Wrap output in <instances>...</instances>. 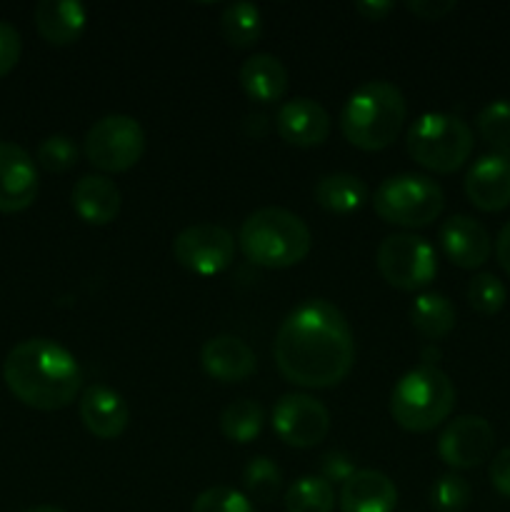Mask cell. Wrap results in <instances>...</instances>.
Listing matches in <instances>:
<instances>
[{
  "instance_id": "obj_39",
  "label": "cell",
  "mask_w": 510,
  "mask_h": 512,
  "mask_svg": "<svg viewBox=\"0 0 510 512\" xmlns=\"http://www.w3.org/2000/svg\"><path fill=\"white\" fill-rule=\"evenodd\" d=\"M495 258H498L500 268L510 275V220L500 228L498 238H495Z\"/></svg>"
},
{
  "instance_id": "obj_35",
  "label": "cell",
  "mask_w": 510,
  "mask_h": 512,
  "mask_svg": "<svg viewBox=\"0 0 510 512\" xmlns=\"http://www.w3.org/2000/svg\"><path fill=\"white\" fill-rule=\"evenodd\" d=\"M20 53H23V40L18 28L0 20V78H5L18 65Z\"/></svg>"
},
{
  "instance_id": "obj_25",
  "label": "cell",
  "mask_w": 510,
  "mask_h": 512,
  "mask_svg": "<svg viewBox=\"0 0 510 512\" xmlns=\"http://www.w3.org/2000/svg\"><path fill=\"white\" fill-rule=\"evenodd\" d=\"M220 33L235 50L253 48L263 33V15L253 3H230L220 15Z\"/></svg>"
},
{
  "instance_id": "obj_7",
  "label": "cell",
  "mask_w": 510,
  "mask_h": 512,
  "mask_svg": "<svg viewBox=\"0 0 510 512\" xmlns=\"http://www.w3.org/2000/svg\"><path fill=\"white\" fill-rule=\"evenodd\" d=\"M443 208V188L433 178L418 173L390 175L373 195V210L380 220L410 230L435 223Z\"/></svg>"
},
{
  "instance_id": "obj_34",
  "label": "cell",
  "mask_w": 510,
  "mask_h": 512,
  "mask_svg": "<svg viewBox=\"0 0 510 512\" xmlns=\"http://www.w3.org/2000/svg\"><path fill=\"white\" fill-rule=\"evenodd\" d=\"M355 463L348 453L343 450H330L320 458V478L328 480L330 485H343L355 475Z\"/></svg>"
},
{
  "instance_id": "obj_16",
  "label": "cell",
  "mask_w": 510,
  "mask_h": 512,
  "mask_svg": "<svg viewBox=\"0 0 510 512\" xmlns=\"http://www.w3.org/2000/svg\"><path fill=\"white\" fill-rule=\"evenodd\" d=\"M78 413L85 430L98 440L120 438L130 423V408L123 395L100 383L88 385L80 393Z\"/></svg>"
},
{
  "instance_id": "obj_30",
  "label": "cell",
  "mask_w": 510,
  "mask_h": 512,
  "mask_svg": "<svg viewBox=\"0 0 510 512\" xmlns=\"http://www.w3.org/2000/svg\"><path fill=\"white\" fill-rule=\"evenodd\" d=\"M508 290L493 273H478L468 283V303L475 313L495 315L505 308Z\"/></svg>"
},
{
  "instance_id": "obj_2",
  "label": "cell",
  "mask_w": 510,
  "mask_h": 512,
  "mask_svg": "<svg viewBox=\"0 0 510 512\" xmlns=\"http://www.w3.org/2000/svg\"><path fill=\"white\" fill-rule=\"evenodd\" d=\"M3 380L23 405L53 413L78 398L83 370L65 345L50 338H28L5 358Z\"/></svg>"
},
{
  "instance_id": "obj_11",
  "label": "cell",
  "mask_w": 510,
  "mask_h": 512,
  "mask_svg": "<svg viewBox=\"0 0 510 512\" xmlns=\"http://www.w3.org/2000/svg\"><path fill=\"white\" fill-rule=\"evenodd\" d=\"M275 435L285 445L298 450L315 448L323 443L330 433V413L320 400L305 393H288L275 403L273 408Z\"/></svg>"
},
{
  "instance_id": "obj_33",
  "label": "cell",
  "mask_w": 510,
  "mask_h": 512,
  "mask_svg": "<svg viewBox=\"0 0 510 512\" xmlns=\"http://www.w3.org/2000/svg\"><path fill=\"white\" fill-rule=\"evenodd\" d=\"M190 512H258L255 505L250 503L248 495L240 490L228 488V485H218V488H208L195 498L193 510Z\"/></svg>"
},
{
  "instance_id": "obj_6",
  "label": "cell",
  "mask_w": 510,
  "mask_h": 512,
  "mask_svg": "<svg viewBox=\"0 0 510 512\" xmlns=\"http://www.w3.org/2000/svg\"><path fill=\"white\" fill-rule=\"evenodd\" d=\"M410 158L425 170L450 175L468 163L475 148L473 130L465 120L450 113H425L405 135Z\"/></svg>"
},
{
  "instance_id": "obj_32",
  "label": "cell",
  "mask_w": 510,
  "mask_h": 512,
  "mask_svg": "<svg viewBox=\"0 0 510 512\" xmlns=\"http://www.w3.org/2000/svg\"><path fill=\"white\" fill-rule=\"evenodd\" d=\"M80 158V148L70 135H50L38 145V165L48 173H65Z\"/></svg>"
},
{
  "instance_id": "obj_12",
  "label": "cell",
  "mask_w": 510,
  "mask_h": 512,
  "mask_svg": "<svg viewBox=\"0 0 510 512\" xmlns=\"http://www.w3.org/2000/svg\"><path fill=\"white\" fill-rule=\"evenodd\" d=\"M495 448V430L480 415H460L450 420L438 438V455L448 468L473 470L490 460Z\"/></svg>"
},
{
  "instance_id": "obj_24",
  "label": "cell",
  "mask_w": 510,
  "mask_h": 512,
  "mask_svg": "<svg viewBox=\"0 0 510 512\" xmlns=\"http://www.w3.org/2000/svg\"><path fill=\"white\" fill-rule=\"evenodd\" d=\"M410 323L425 340L435 343L453 333L458 323L455 305L443 293H420L410 305Z\"/></svg>"
},
{
  "instance_id": "obj_21",
  "label": "cell",
  "mask_w": 510,
  "mask_h": 512,
  "mask_svg": "<svg viewBox=\"0 0 510 512\" xmlns=\"http://www.w3.org/2000/svg\"><path fill=\"white\" fill-rule=\"evenodd\" d=\"M70 200L78 218L88 225H108L120 215V190L105 175H83Z\"/></svg>"
},
{
  "instance_id": "obj_36",
  "label": "cell",
  "mask_w": 510,
  "mask_h": 512,
  "mask_svg": "<svg viewBox=\"0 0 510 512\" xmlns=\"http://www.w3.org/2000/svg\"><path fill=\"white\" fill-rule=\"evenodd\" d=\"M490 483H493L495 493L510 500V448L500 450L493 460H490Z\"/></svg>"
},
{
  "instance_id": "obj_5",
  "label": "cell",
  "mask_w": 510,
  "mask_h": 512,
  "mask_svg": "<svg viewBox=\"0 0 510 512\" xmlns=\"http://www.w3.org/2000/svg\"><path fill=\"white\" fill-rule=\"evenodd\" d=\"M455 385L438 365L408 370L390 393V415L408 433H430L455 410Z\"/></svg>"
},
{
  "instance_id": "obj_14",
  "label": "cell",
  "mask_w": 510,
  "mask_h": 512,
  "mask_svg": "<svg viewBox=\"0 0 510 512\" xmlns=\"http://www.w3.org/2000/svg\"><path fill=\"white\" fill-rule=\"evenodd\" d=\"M465 195L483 213H500L510 205V158L490 153L475 160L465 175Z\"/></svg>"
},
{
  "instance_id": "obj_15",
  "label": "cell",
  "mask_w": 510,
  "mask_h": 512,
  "mask_svg": "<svg viewBox=\"0 0 510 512\" xmlns=\"http://www.w3.org/2000/svg\"><path fill=\"white\" fill-rule=\"evenodd\" d=\"M440 248L445 258L463 270H478L480 265L488 263L493 253V240L485 230L483 223H478L470 215H453L440 225Z\"/></svg>"
},
{
  "instance_id": "obj_26",
  "label": "cell",
  "mask_w": 510,
  "mask_h": 512,
  "mask_svg": "<svg viewBox=\"0 0 510 512\" xmlns=\"http://www.w3.org/2000/svg\"><path fill=\"white\" fill-rule=\"evenodd\" d=\"M265 423V413L255 400H233L228 408L220 413V433L230 440V443H253L260 435Z\"/></svg>"
},
{
  "instance_id": "obj_20",
  "label": "cell",
  "mask_w": 510,
  "mask_h": 512,
  "mask_svg": "<svg viewBox=\"0 0 510 512\" xmlns=\"http://www.w3.org/2000/svg\"><path fill=\"white\" fill-rule=\"evenodd\" d=\"M35 28L50 45H73L88 28V10L78 0H40L35 5Z\"/></svg>"
},
{
  "instance_id": "obj_3",
  "label": "cell",
  "mask_w": 510,
  "mask_h": 512,
  "mask_svg": "<svg viewBox=\"0 0 510 512\" xmlns=\"http://www.w3.org/2000/svg\"><path fill=\"white\" fill-rule=\"evenodd\" d=\"M408 103L398 85L388 80H368L350 93L340 113V133L365 153H378L395 143L403 130Z\"/></svg>"
},
{
  "instance_id": "obj_42",
  "label": "cell",
  "mask_w": 510,
  "mask_h": 512,
  "mask_svg": "<svg viewBox=\"0 0 510 512\" xmlns=\"http://www.w3.org/2000/svg\"><path fill=\"white\" fill-rule=\"evenodd\" d=\"M25 512H65L63 508H55V505H35V508L25 510Z\"/></svg>"
},
{
  "instance_id": "obj_28",
  "label": "cell",
  "mask_w": 510,
  "mask_h": 512,
  "mask_svg": "<svg viewBox=\"0 0 510 512\" xmlns=\"http://www.w3.org/2000/svg\"><path fill=\"white\" fill-rule=\"evenodd\" d=\"M243 488L250 503H273L283 488V473L278 465L265 455L250 460L243 470Z\"/></svg>"
},
{
  "instance_id": "obj_23",
  "label": "cell",
  "mask_w": 510,
  "mask_h": 512,
  "mask_svg": "<svg viewBox=\"0 0 510 512\" xmlns=\"http://www.w3.org/2000/svg\"><path fill=\"white\" fill-rule=\"evenodd\" d=\"M315 203L335 215H350L368 200V185L353 173H330L315 183Z\"/></svg>"
},
{
  "instance_id": "obj_13",
  "label": "cell",
  "mask_w": 510,
  "mask_h": 512,
  "mask_svg": "<svg viewBox=\"0 0 510 512\" xmlns=\"http://www.w3.org/2000/svg\"><path fill=\"white\" fill-rule=\"evenodd\" d=\"M38 165L18 143L0 140V213H20L38 198Z\"/></svg>"
},
{
  "instance_id": "obj_31",
  "label": "cell",
  "mask_w": 510,
  "mask_h": 512,
  "mask_svg": "<svg viewBox=\"0 0 510 512\" xmlns=\"http://www.w3.org/2000/svg\"><path fill=\"white\" fill-rule=\"evenodd\" d=\"M473 500V488L460 475L448 473L443 478L435 480L433 490H430V503L438 512H463Z\"/></svg>"
},
{
  "instance_id": "obj_38",
  "label": "cell",
  "mask_w": 510,
  "mask_h": 512,
  "mask_svg": "<svg viewBox=\"0 0 510 512\" xmlns=\"http://www.w3.org/2000/svg\"><path fill=\"white\" fill-rule=\"evenodd\" d=\"M393 8L395 3H390V0H360V3H355V10L365 20H383Z\"/></svg>"
},
{
  "instance_id": "obj_17",
  "label": "cell",
  "mask_w": 510,
  "mask_h": 512,
  "mask_svg": "<svg viewBox=\"0 0 510 512\" xmlns=\"http://www.w3.org/2000/svg\"><path fill=\"white\" fill-rule=\"evenodd\" d=\"M275 128L285 143L298 145V148H315L328 140L333 123H330L328 110L318 100L293 98L280 105L275 115Z\"/></svg>"
},
{
  "instance_id": "obj_27",
  "label": "cell",
  "mask_w": 510,
  "mask_h": 512,
  "mask_svg": "<svg viewBox=\"0 0 510 512\" xmlns=\"http://www.w3.org/2000/svg\"><path fill=\"white\" fill-rule=\"evenodd\" d=\"M335 488L320 475L295 480L285 493V512H333Z\"/></svg>"
},
{
  "instance_id": "obj_1",
  "label": "cell",
  "mask_w": 510,
  "mask_h": 512,
  "mask_svg": "<svg viewBox=\"0 0 510 512\" xmlns=\"http://www.w3.org/2000/svg\"><path fill=\"white\" fill-rule=\"evenodd\" d=\"M273 358L278 373L298 388H335L355 365L353 328L328 300H305L280 323Z\"/></svg>"
},
{
  "instance_id": "obj_22",
  "label": "cell",
  "mask_w": 510,
  "mask_h": 512,
  "mask_svg": "<svg viewBox=\"0 0 510 512\" xmlns=\"http://www.w3.org/2000/svg\"><path fill=\"white\" fill-rule=\"evenodd\" d=\"M240 88L255 103H275L288 93V68L270 53H255L240 65Z\"/></svg>"
},
{
  "instance_id": "obj_37",
  "label": "cell",
  "mask_w": 510,
  "mask_h": 512,
  "mask_svg": "<svg viewBox=\"0 0 510 512\" xmlns=\"http://www.w3.org/2000/svg\"><path fill=\"white\" fill-rule=\"evenodd\" d=\"M405 8L420 20H440L450 10H455V3L453 0H408Z\"/></svg>"
},
{
  "instance_id": "obj_18",
  "label": "cell",
  "mask_w": 510,
  "mask_h": 512,
  "mask_svg": "<svg viewBox=\"0 0 510 512\" xmlns=\"http://www.w3.org/2000/svg\"><path fill=\"white\" fill-rule=\"evenodd\" d=\"M200 365L220 383H243L258 370V358L245 340L235 335H215L200 348Z\"/></svg>"
},
{
  "instance_id": "obj_29",
  "label": "cell",
  "mask_w": 510,
  "mask_h": 512,
  "mask_svg": "<svg viewBox=\"0 0 510 512\" xmlns=\"http://www.w3.org/2000/svg\"><path fill=\"white\" fill-rule=\"evenodd\" d=\"M478 133L490 148L510 150V100H493L478 113Z\"/></svg>"
},
{
  "instance_id": "obj_41",
  "label": "cell",
  "mask_w": 510,
  "mask_h": 512,
  "mask_svg": "<svg viewBox=\"0 0 510 512\" xmlns=\"http://www.w3.org/2000/svg\"><path fill=\"white\" fill-rule=\"evenodd\" d=\"M438 358H440V350L435 348V345H428V348L423 350V365H433V368H435Z\"/></svg>"
},
{
  "instance_id": "obj_40",
  "label": "cell",
  "mask_w": 510,
  "mask_h": 512,
  "mask_svg": "<svg viewBox=\"0 0 510 512\" xmlns=\"http://www.w3.org/2000/svg\"><path fill=\"white\" fill-rule=\"evenodd\" d=\"M265 128H268V118H265V115H248V118H245V130H248V135H253V138H263Z\"/></svg>"
},
{
  "instance_id": "obj_9",
  "label": "cell",
  "mask_w": 510,
  "mask_h": 512,
  "mask_svg": "<svg viewBox=\"0 0 510 512\" xmlns=\"http://www.w3.org/2000/svg\"><path fill=\"white\" fill-rule=\"evenodd\" d=\"M375 265L385 283L405 293L428 288L438 275V255L433 245L415 233L388 235L378 245Z\"/></svg>"
},
{
  "instance_id": "obj_19",
  "label": "cell",
  "mask_w": 510,
  "mask_h": 512,
  "mask_svg": "<svg viewBox=\"0 0 510 512\" xmlns=\"http://www.w3.org/2000/svg\"><path fill=\"white\" fill-rule=\"evenodd\" d=\"M343 512H393L398 505V488L380 470H355L338 495Z\"/></svg>"
},
{
  "instance_id": "obj_4",
  "label": "cell",
  "mask_w": 510,
  "mask_h": 512,
  "mask_svg": "<svg viewBox=\"0 0 510 512\" xmlns=\"http://www.w3.org/2000/svg\"><path fill=\"white\" fill-rule=\"evenodd\" d=\"M238 245L253 265L285 270L303 263L313 248V235L305 220L288 208H258L243 220Z\"/></svg>"
},
{
  "instance_id": "obj_8",
  "label": "cell",
  "mask_w": 510,
  "mask_h": 512,
  "mask_svg": "<svg viewBox=\"0 0 510 512\" xmlns=\"http://www.w3.org/2000/svg\"><path fill=\"white\" fill-rule=\"evenodd\" d=\"M83 150L93 168L103 173H125L143 158L145 130L130 115H105L90 125Z\"/></svg>"
},
{
  "instance_id": "obj_10",
  "label": "cell",
  "mask_w": 510,
  "mask_h": 512,
  "mask_svg": "<svg viewBox=\"0 0 510 512\" xmlns=\"http://www.w3.org/2000/svg\"><path fill=\"white\" fill-rule=\"evenodd\" d=\"M173 258L195 275H218L235 260V238L215 223H195L180 230L173 240Z\"/></svg>"
}]
</instances>
